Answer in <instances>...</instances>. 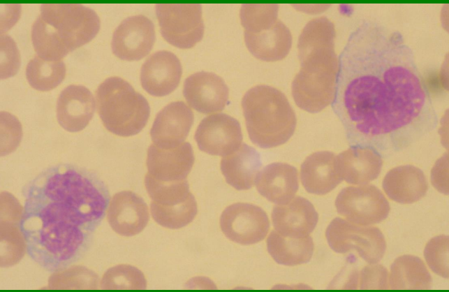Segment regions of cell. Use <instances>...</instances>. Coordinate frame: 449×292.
I'll return each instance as SVG.
<instances>
[{"label":"cell","mask_w":449,"mask_h":292,"mask_svg":"<svg viewBox=\"0 0 449 292\" xmlns=\"http://www.w3.org/2000/svg\"><path fill=\"white\" fill-rule=\"evenodd\" d=\"M338 61L331 105L351 146L390 154L436 127L427 83L399 31L363 19Z\"/></svg>","instance_id":"cell-1"},{"label":"cell","mask_w":449,"mask_h":292,"mask_svg":"<svg viewBox=\"0 0 449 292\" xmlns=\"http://www.w3.org/2000/svg\"><path fill=\"white\" fill-rule=\"evenodd\" d=\"M22 194L20 228L30 258L53 272L82 259L110 200L107 185L96 173L59 163L41 171Z\"/></svg>","instance_id":"cell-2"},{"label":"cell","mask_w":449,"mask_h":292,"mask_svg":"<svg viewBox=\"0 0 449 292\" xmlns=\"http://www.w3.org/2000/svg\"><path fill=\"white\" fill-rule=\"evenodd\" d=\"M101 22L91 8L78 3H43L31 27V41L41 59L57 61L92 40Z\"/></svg>","instance_id":"cell-3"},{"label":"cell","mask_w":449,"mask_h":292,"mask_svg":"<svg viewBox=\"0 0 449 292\" xmlns=\"http://www.w3.org/2000/svg\"><path fill=\"white\" fill-rule=\"evenodd\" d=\"M249 137L256 146L267 149L286 143L296 127V116L286 96L265 85L249 89L242 99Z\"/></svg>","instance_id":"cell-4"},{"label":"cell","mask_w":449,"mask_h":292,"mask_svg":"<svg viewBox=\"0 0 449 292\" xmlns=\"http://www.w3.org/2000/svg\"><path fill=\"white\" fill-rule=\"evenodd\" d=\"M98 115L110 132L131 136L145 126L150 115L147 99L124 79H105L96 91Z\"/></svg>","instance_id":"cell-5"},{"label":"cell","mask_w":449,"mask_h":292,"mask_svg":"<svg viewBox=\"0 0 449 292\" xmlns=\"http://www.w3.org/2000/svg\"><path fill=\"white\" fill-rule=\"evenodd\" d=\"M145 185L152 199L151 214L157 224L165 228L178 229L194 219L198 212L197 203L186 180L162 182L147 173Z\"/></svg>","instance_id":"cell-6"},{"label":"cell","mask_w":449,"mask_h":292,"mask_svg":"<svg viewBox=\"0 0 449 292\" xmlns=\"http://www.w3.org/2000/svg\"><path fill=\"white\" fill-rule=\"evenodd\" d=\"M325 236L334 251L344 254L355 250L369 264L378 263L386 249L385 240L379 228L358 225L339 217L330 223Z\"/></svg>","instance_id":"cell-7"},{"label":"cell","mask_w":449,"mask_h":292,"mask_svg":"<svg viewBox=\"0 0 449 292\" xmlns=\"http://www.w3.org/2000/svg\"><path fill=\"white\" fill-rule=\"evenodd\" d=\"M156 17L163 38L182 49L193 47L203 38L204 23L199 3H158Z\"/></svg>","instance_id":"cell-8"},{"label":"cell","mask_w":449,"mask_h":292,"mask_svg":"<svg viewBox=\"0 0 449 292\" xmlns=\"http://www.w3.org/2000/svg\"><path fill=\"white\" fill-rule=\"evenodd\" d=\"M335 207L347 221L360 226L380 223L390 209L381 191L372 184L344 188L336 198Z\"/></svg>","instance_id":"cell-9"},{"label":"cell","mask_w":449,"mask_h":292,"mask_svg":"<svg viewBox=\"0 0 449 292\" xmlns=\"http://www.w3.org/2000/svg\"><path fill=\"white\" fill-rule=\"evenodd\" d=\"M220 226L230 240L249 245L263 240L270 225L267 214L261 207L250 203H236L223 211Z\"/></svg>","instance_id":"cell-10"},{"label":"cell","mask_w":449,"mask_h":292,"mask_svg":"<svg viewBox=\"0 0 449 292\" xmlns=\"http://www.w3.org/2000/svg\"><path fill=\"white\" fill-rule=\"evenodd\" d=\"M198 148L210 155L226 156L237 151L242 145L240 122L225 113L205 117L195 132Z\"/></svg>","instance_id":"cell-11"},{"label":"cell","mask_w":449,"mask_h":292,"mask_svg":"<svg viewBox=\"0 0 449 292\" xmlns=\"http://www.w3.org/2000/svg\"><path fill=\"white\" fill-rule=\"evenodd\" d=\"M155 38L154 25L150 19L143 15L130 16L114 31L112 51L122 60L138 61L149 53Z\"/></svg>","instance_id":"cell-12"},{"label":"cell","mask_w":449,"mask_h":292,"mask_svg":"<svg viewBox=\"0 0 449 292\" xmlns=\"http://www.w3.org/2000/svg\"><path fill=\"white\" fill-rule=\"evenodd\" d=\"M183 95L192 108L203 114H209L225 108L229 89L220 76L211 72L200 71L185 79Z\"/></svg>","instance_id":"cell-13"},{"label":"cell","mask_w":449,"mask_h":292,"mask_svg":"<svg viewBox=\"0 0 449 292\" xmlns=\"http://www.w3.org/2000/svg\"><path fill=\"white\" fill-rule=\"evenodd\" d=\"M193 123V113L183 101H174L163 107L156 115L150 130L153 144L168 149L182 145Z\"/></svg>","instance_id":"cell-14"},{"label":"cell","mask_w":449,"mask_h":292,"mask_svg":"<svg viewBox=\"0 0 449 292\" xmlns=\"http://www.w3.org/2000/svg\"><path fill=\"white\" fill-rule=\"evenodd\" d=\"M182 68L178 57L172 52L160 50L152 54L140 69L142 88L154 96H164L179 85Z\"/></svg>","instance_id":"cell-15"},{"label":"cell","mask_w":449,"mask_h":292,"mask_svg":"<svg viewBox=\"0 0 449 292\" xmlns=\"http://www.w3.org/2000/svg\"><path fill=\"white\" fill-rule=\"evenodd\" d=\"M193 163V151L188 142L168 149L152 144L147 149V174L159 182H175L186 180Z\"/></svg>","instance_id":"cell-16"},{"label":"cell","mask_w":449,"mask_h":292,"mask_svg":"<svg viewBox=\"0 0 449 292\" xmlns=\"http://www.w3.org/2000/svg\"><path fill=\"white\" fill-rule=\"evenodd\" d=\"M107 217L115 232L129 237L140 233L146 227L149 214L142 198L131 191H122L113 196Z\"/></svg>","instance_id":"cell-17"},{"label":"cell","mask_w":449,"mask_h":292,"mask_svg":"<svg viewBox=\"0 0 449 292\" xmlns=\"http://www.w3.org/2000/svg\"><path fill=\"white\" fill-rule=\"evenodd\" d=\"M23 207L11 194H1V266L16 264L24 254L26 244L20 228Z\"/></svg>","instance_id":"cell-18"},{"label":"cell","mask_w":449,"mask_h":292,"mask_svg":"<svg viewBox=\"0 0 449 292\" xmlns=\"http://www.w3.org/2000/svg\"><path fill=\"white\" fill-rule=\"evenodd\" d=\"M271 217L277 233L285 237L295 238L309 236L318 220L314 205L301 196L294 197L287 204L275 205Z\"/></svg>","instance_id":"cell-19"},{"label":"cell","mask_w":449,"mask_h":292,"mask_svg":"<svg viewBox=\"0 0 449 292\" xmlns=\"http://www.w3.org/2000/svg\"><path fill=\"white\" fill-rule=\"evenodd\" d=\"M56 111L57 121L62 128L70 132L80 131L94 116V98L84 86L71 85L59 95Z\"/></svg>","instance_id":"cell-20"},{"label":"cell","mask_w":449,"mask_h":292,"mask_svg":"<svg viewBox=\"0 0 449 292\" xmlns=\"http://www.w3.org/2000/svg\"><path fill=\"white\" fill-rule=\"evenodd\" d=\"M338 174L353 185H365L379 175L383 166L381 156L368 147L351 146L335 159Z\"/></svg>","instance_id":"cell-21"},{"label":"cell","mask_w":449,"mask_h":292,"mask_svg":"<svg viewBox=\"0 0 449 292\" xmlns=\"http://www.w3.org/2000/svg\"><path fill=\"white\" fill-rule=\"evenodd\" d=\"M258 193L277 205L289 203L299 188L296 168L286 163H272L260 170L255 179Z\"/></svg>","instance_id":"cell-22"},{"label":"cell","mask_w":449,"mask_h":292,"mask_svg":"<svg viewBox=\"0 0 449 292\" xmlns=\"http://www.w3.org/2000/svg\"><path fill=\"white\" fill-rule=\"evenodd\" d=\"M335 159L336 155L329 151L316 152L305 159L300 168V180L308 193L325 195L342 182Z\"/></svg>","instance_id":"cell-23"},{"label":"cell","mask_w":449,"mask_h":292,"mask_svg":"<svg viewBox=\"0 0 449 292\" xmlns=\"http://www.w3.org/2000/svg\"><path fill=\"white\" fill-rule=\"evenodd\" d=\"M383 189L391 200L402 204H410L426 195L428 183L420 168L404 165L395 167L386 173Z\"/></svg>","instance_id":"cell-24"},{"label":"cell","mask_w":449,"mask_h":292,"mask_svg":"<svg viewBox=\"0 0 449 292\" xmlns=\"http://www.w3.org/2000/svg\"><path fill=\"white\" fill-rule=\"evenodd\" d=\"M244 41L249 51L265 61L283 59L292 45L288 28L279 20L270 28L257 33L244 31Z\"/></svg>","instance_id":"cell-25"},{"label":"cell","mask_w":449,"mask_h":292,"mask_svg":"<svg viewBox=\"0 0 449 292\" xmlns=\"http://www.w3.org/2000/svg\"><path fill=\"white\" fill-rule=\"evenodd\" d=\"M261 166L260 154L246 143H242L237 151L221 161V170L226 182L239 191L253 187Z\"/></svg>","instance_id":"cell-26"},{"label":"cell","mask_w":449,"mask_h":292,"mask_svg":"<svg viewBox=\"0 0 449 292\" xmlns=\"http://www.w3.org/2000/svg\"><path fill=\"white\" fill-rule=\"evenodd\" d=\"M432 279L424 262L413 255L397 258L390 266L389 288L393 290H427Z\"/></svg>","instance_id":"cell-27"},{"label":"cell","mask_w":449,"mask_h":292,"mask_svg":"<svg viewBox=\"0 0 449 292\" xmlns=\"http://www.w3.org/2000/svg\"><path fill=\"white\" fill-rule=\"evenodd\" d=\"M267 249L272 258L279 264L293 266L309 262L314 252L311 237L301 238L285 237L275 230L267 239Z\"/></svg>","instance_id":"cell-28"},{"label":"cell","mask_w":449,"mask_h":292,"mask_svg":"<svg viewBox=\"0 0 449 292\" xmlns=\"http://www.w3.org/2000/svg\"><path fill=\"white\" fill-rule=\"evenodd\" d=\"M66 66L62 61H49L38 55L31 59L26 68V77L30 86L38 91H50L64 79Z\"/></svg>","instance_id":"cell-29"},{"label":"cell","mask_w":449,"mask_h":292,"mask_svg":"<svg viewBox=\"0 0 449 292\" xmlns=\"http://www.w3.org/2000/svg\"><path fill=\"white\" fill-rule=\"evenodd\" d=\"M98 277L84 266L74 265L55 272L48 279L49 289H96Z\"/></svg>","instance_id":"cell-30"},{"label":"cell","mask_w":449,"mask_h":292,"mask_svg":"<svg viewBox=\"0 0 449 292\" xmlns=\"http://www.w3.org/2000/svg\"><path fill=\"white\" fill-rule=\"evenodd\" d=\"M278 4L244 3L240 12L244 31L257 33L272 27L278 20Z\"/></svg>","instance_id":"cell-31"},{"label":"cell","mask_w":449,"mask_h":292,"mask_svg":"<svg viewBox=\"0 0 449 292\" xmlns=\"http://www.w3.org/2000/svg\"><path fill=\"white\" fill-rule=\"evenodd\" d=\"M101 289H145L143 273L130 265H118L107 270L101 281Z\"/></svg>","instance_id":"cell-32"},{"label":"cell","mask_w":449,"mask_h":292,"mask_svg":"<svg viewBox=\"0 0 449 292\" xmlns=\"http://www.w3.org/2000/svg\"><path fill=\"white\" fill-rule=\"evenodd\" d=\"M424 256L429 268L443 278H448V237L439 235L426 244Z\"/></svg>","instance_id":"cell-33"},{"label":"cell","mask_w":449,"mask_h":292,"mask_svg":"<svg viewBox=\"0 0 449 292\" xmlns=\"http://www.w3.org/2000/svg\"><path fill=\"white\" fill-rule=\"evenodd\" d=\"M360 289H388V272L381 264L365 266L359 274Z\"/></svg>","instance_id":"cell-34"},{"label":"cell","mask_w":449,"mask_h":292,"mask_svg":"<svg viewBox=\"0 0 449 292\" xmlns=\"http://www.w3.org/2000/svg\"><path fill=\"white\" fill-rule=\"evenodd\" d=\"M20 66V55L16 45L8 36L1 35V78L14 75Z\"/></svg>","instance_id":"cell-35"}]
</instances>
